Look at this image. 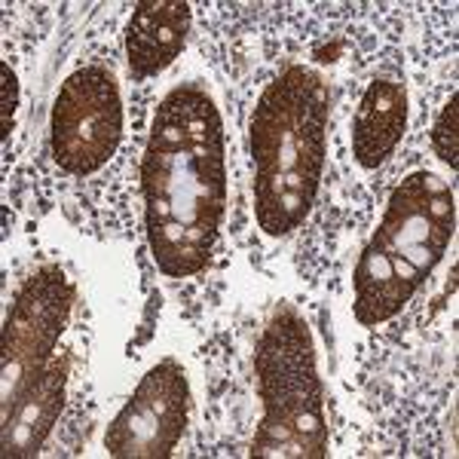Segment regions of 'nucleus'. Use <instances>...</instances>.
I'll use <instances>...</instances> for the list:
<instances>
[{
    "label": "nucleus",
    "instance_id": "423d86ee",
    "mask_svg": "<svg viewBox=\"0 0 459 459\" xmlns=\"http://www.w3.org/2000/svg\"><path fill=\"white\" fill-rule=\"evenodd\" d=\"M190 413L187 377L175 361H162L138 383L105 435L110 456L166 459L181 441Z\"/></svg>",
    "mask_w": 459,
    "mask_h": 459
},
{
    "label": "nucleus",
    "instance_id": "9b49d317",
    "mask_svg": "<svg viewBox=\"0 0 459 459\" xmlns=\"http://www.w3.org/2000/svg\"><path fill=\"white\" fill-rule=\"evenodd\" d=\"M459 95L454 92L450 95V105L441 110V117H438V123H435V129H432V147H435V153H438V160L441 162H447L450 169H456V157H459V144H456V138H459Z\"/></svg>",
    "mask_w": 459,
    "mask_h": 459
},
{
    "label": "nucleus",
    "instance_id": "f257e3e1",
    "mask_svg": "<svg viewBox=\"0 0 459 459\" xmlns=\"http://www.w3.org/2000/svg\"><path fill=\"white\" fill-rule=\"evenodd\" d=\"M151 251L166 276L203 270L227 205L224 129L203 86H178L162 99L142 162Z\"/></svg>",
    "mask_w": 459,
    "mask_h": 459
},
{
    "label": "nucleus",
    "instance_id": "6e6552de",
    "mask_svg": "<svg viewBox=\"0 0 459 459\" xmlns=\"http://www.w3.org/2000/svg\"><path fill=\"white\" fill-rule=\"evenodd\" d=\"M190 31V6L184 0H144L126 25V56L138 80L157 77L175 62Z\"/></svg>",
    "mask_w": 459,
    "mask_h": 459
},
{
    "label": "nucleus",
    "instance_id": "0eeeda50",
    "mask_svg": "<svg viewBox=\"0 0 459 459\" xmlns=\"http://www.w3.org/2000/svg\"><path fill=\"white\" fill-rule=\"evenodd\" d=\"M71 313V285L58 266H47L19 291L4 328V380L19 389L53 365L58 337Z\"/></svg>",
    "mask_w": 459,
    "mask_h": 459
},
{
    "label": "nucleus",
    "instance_id": "f03ea898",
    "mask_svg": "<svg viewBox=\"0 0 459 459\" xmlns=\"http://www.w3.org/2000/svg\"><path fill=\"white\" fill-rule=\"evenodd\" d=\"M328 86L316 71L291 65L266 86L251 114L257 224L285 236L307 218L325 166Z\"/></svg>",
    "mask_w": 459,
    "mask_h": 459
},
{
    "label": "nucleus",
    "instance_id": "9d476101",
    "mask_svg": "<svg viewBox=\"0 0 459 459\" xmlns=\"http://www.w3.org/2000/svg\"><path fill=\"white\" fill-rule=\"evenodd\" d=\"M407 126V92L395 80H374L361 95L352 126V153L359 166H383L398 147Z\"/></svg>",
    "mask_w": 459,
    "mask_h": 459
},
{
    "label": "nucleus",
    "instance_id": "f8f14e48",
    "mask_svg": "<svg viewBox=\"0 0 459 459\" xmlns=\"http://www.w3.org/2000/svg\"><path fill=\"white\" fill-rule=\"evenodd\" d=\"M0 89H4V138H10V126L13 114H16V101H19V83L16 74L10 71V65H0Z\"/></svg>",
    "mask_w": 459,
    "mask_h": 459
},
{
    "label": "nucleus",
    "instance_id": "1a4fd4ad",
    "mask_svg": "<svg viewBox=\"0 0 459 459\" xmlns=\"http://www.w3.org/2000/svg\"><path fill=\"white\" fill-rule=\"evenodd\" d=\"M65 374H68V359H53V365L4 398V456H28L40 447L43 435L53 429L62 407Z\"/></svg>",
    "mask_w": 459,
    "mask_h": 459
},
{
    "label": "nucleus",
    "instance_id": "7ed1b4c3",
    "mask_svg": "<svg viewBox=\"0 0 459 459\" xmlns=\"http://www.w3.org/2000/svg\"><path fill=\"white\" fill-rule=\"evenodd\" d=\"M454 236V194L432 172H413L392 194L386 214L355 266V318L386 322L417 294Z\"/></svg>",
    "mask_w": 459,
    "mask_h": 459
},
{
    "label": "nucleus",
    "instance_id": "20e7f679",
    "mask_svg": "<svg viewBox=\"0 0 459 459\" xmlns=\"http://www.w3.org/2000/svg\"><path fill=\"white\" fill-rule=\"evenodd\" d=\"M264 420L255 456L316 459L328 454L325 392L316 371V350L307 322L294 309H276L255 355Z\"/></svg>",
    "mask_w": 459,
    "mask_h": 459
},
{
    "label": "nucleus",
    "instance_id": "39448f33",
    "mask_svg": "<svg viewBox=\"0 0 459 459\" xmlns=\"http://www.w3.org/2000/svg\"><path fill=\"white\" fill-rule=\"evenodd\" d=\"M53 157L65 172L89 175L114 157L123 135V101L114 74L80 68L65 80L53 105Z\"/></svg>",
    "mask_w": 459,
    "mask_h": 459
}]
</instances>
